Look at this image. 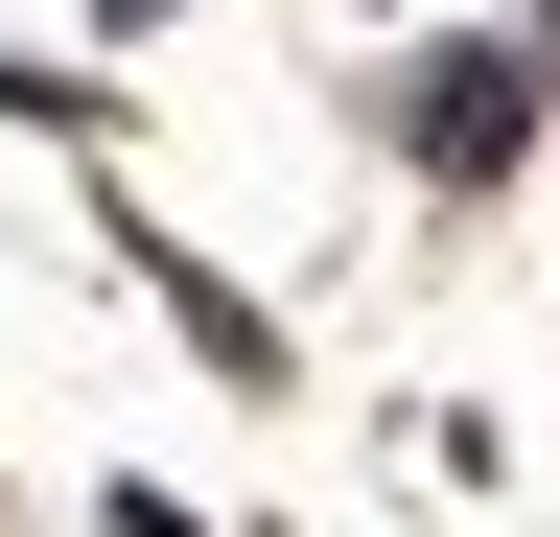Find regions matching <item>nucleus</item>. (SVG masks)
Returning a JSON list of instances; mask_svg holds the SVG:
<instances>
[{"label": "nucleus", "instance_id": "f03ea898", "mask_svg": "<svg viewBox=\"0 0 560 537\" xmlns=\"http://www.w3.org/2000/svg\"><path fill=\"white\" fill-rule=\"evenodd\" d=\"M117 24H187V0H117Z\"/></svg>", "mask_w": 560, "mask_h": 537}, {"label": "nucleus", "instance_id": "f257e3e1", "mask_svg": "<svg viewBox=\"0 0 560 537\" xmlns=\"http://www.w3.org/2000/svg\"><path fill=\"white\" fill-rule=\"evenodd\" d=\"M397 141L444 164V187H490V164L537 141V47H420V71H397Z\"/></svg>", "mask_w": 560, "mask_h": 537}]
</instances>
